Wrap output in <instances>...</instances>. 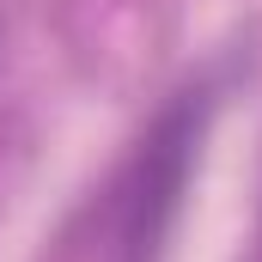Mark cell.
Wrapping results in <instances>:
<instances>
[{
  "instance_id": "6da1fadb",
  "label": "cell",
  "mask_w": 262,
  "mask_h": 262,
  "mask_svg": "<svg viewBox=\"0 0 262 262\" xmlns=\"http://www.w3.org/2000/svg\"><path fill=\"white\" fill-rule=\"evenodd\" d=\"M201 122H207L201 92H183L140 134L134 159L122 165V177L110 189V262H159L171 226H177L183 189H189V165L201 152Z\"/></svg>"
}]
</instances>
